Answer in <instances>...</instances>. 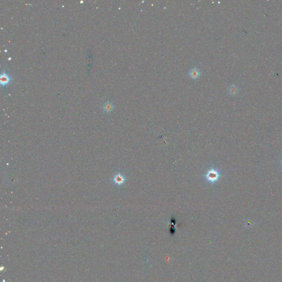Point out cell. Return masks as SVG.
I'll return each mask as SVG.
<instances>
[{
	"mask_svg": "<svg viewBox=\"0 0 282 282\" xmlns=\"http://www.w3.org/2000/svg\"><path fill=\"white\" fill-rule=\"evenodd\" d=\"M220 175H221L219 170H218L217 169L212 168L207 171L205 176V179L208 183H216L217 181L219 180Z\"/></svg>",
	"mask_w": 282,
	"mask_h": 282,
	"instance_id": "1",
	"label": "cell"
},
{
	"mask_svg": "<svg viewBox=\"0 0 282 282\" xmlns=\"http://www.w3.org/2000/svg\"><path fill=\"white\" fill-rule=\"evenodd\" d=\"M13 80V78L11 76L6 73L5 71H3L1 72L0 75V83L2 87H5L9 84Z\"/></svg>",
	"mask_w": 282,
	"mask_h": 282,
	"instance_id": "2",
	"label": "cell"
},
{
	"mask_svg": "<svg viewBox=\"0 0 282 282\" xmlns=\"http://www.w3.org/2000/svg\"><path fill=\"white\" fill-rule=\"evenodd\" d=\"M112 181L115 185L117 186H121L125 183L126 181V177L123 174L117 173L115 175V176L112 179Z\"/></svg>",
	"mask_w": 282,
	"mask_h": 282,
	"instance_id": "3",
	"label": "cell"
},
{
	"mask_svg": "<svg viewBox=\"0 0 282 282\" xmlns=\"http://www.w3.org/2000/svg\"><path fill=\"white\" fill-rule=\"evenodd\" d=\"M114 105L112 102H107L102 106V110L105 112H111L114 110Z\"/></svg>",
	"mask_w": 282,
	"mask_h": 282,
	"instance_id": "4",
	"label": "cell"
},
{
	"mask_svg": "<svg viewBox=\"0 0 282 282\" xmlns=\"http://www.w3.org/2000/svg\"><path fill=\"white\" fill-rule=\"evenodd\" d=\"M189 76L192 79H197L201 75V72L197 68H193L190 71L189 73Z\"/></svg>",
	"mask_w": 282,
	"mask_h": 282,
	"instance_id": "5",
	"label": "cell"
},
{
	"mask_svg": "<svg viewBox=\"0 0 282 282\" xmlns=\"http://www.w3.org/2000/svg\"><path fill=\"white\" fill-rule=\"evenodd\" d=\"M237 88L235 87L234 86H231V87L229 88V92L230 94H235L237 93Z\"/></svg>",
	"mask_w": 282,
	"mask_h": 282,
	"instance_id": "6",
	"label": "cell"
},
{
	"mask_svg": "<svg viewBox=\"0 0 282 282\" xmlns=\"http://www.w3.org/2000/svg\"></svg>",
	"mask_w": 282,
	"mask_h": 282,
	"instance_id": "7",
	"label": "cell"
}]
</instances>
